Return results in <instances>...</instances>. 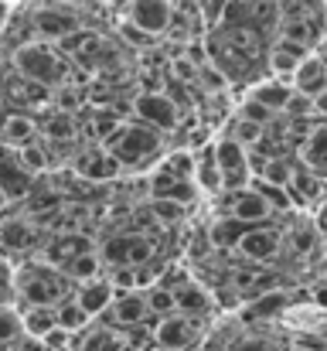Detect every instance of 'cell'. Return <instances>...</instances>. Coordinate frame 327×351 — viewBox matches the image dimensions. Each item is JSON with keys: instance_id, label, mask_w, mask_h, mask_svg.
Listing matches in <instances>:
<instances>
[{"instance_id": "obj_1", "label": "cell", "mask_w": 327, "mask_h": 351, "mask_svg": "<svg viewBox=\"0 0 327 351\" xmlns=\"http://www.w3.org/2000/svg\"><path fill=\"white\" fill-rule=\"evenodd\" d=\"M14 287H17V300L24 307H31V304L58 307L62 300L72 297V280L65 276V269H58L51 263H27V266L14 269Z\"/></svg>"}, {"instance_id": "obj_2", "label": "cell", "mask_w": 327, "mask_h": 351, "mask_svg": "<svg viewBox=\"0 0 327 351\" xmlns=\"http://www.w3.org/2000/svg\"><path fill=\"white\" fill-rule=\"evenodd\" d=\"M103 147H109L119 157L123 171L126 167L140 171V167H150L160 157V130H154V126H147L140 119L136 123H119L103 140Z\"/></svg>"}, {"instance_id": "obj_3", "label": "cell", "mask_w": 327, "mask_h": 351, "mask_svg": "<svg viewBox=\"0 0 327 351\" xmlns=\"http://www.w3.org/2000/svg\"><path fill=\"white\" fill-rule=\"evenodd\" d=\"M14 72H21L24 79L51 89L65 75V58L51 48V41H24L14 51Z\"/></svg>"}, {"instance_id": "obj_4", "label": "cell", "mask_w": 327, "mask_h": 351, "mask_svg": "<svg viewBox=\"0 0 327 351\" xmlns=\"http://www.w3.org/2000/svg\"><path fill=\"white\" fill-rule=\"evenodd\" d=\"M218 167H221V191H239L249 188L252 181V167H249V147H242L239 140H232L228 133L215 143Z\"/></svg>"}, {"instance_id": "obj_5", "label": "cell", "mask_w": 327, "mask_h": 351, "mask_svg": "<svg viewBox=\"0 0 327 351\" xmlns=\"http://www.w3.org/2000/svg\"><path fill=\"white\" fill-rule=\"evenodd\" d=\"M79 27L82 24H79V14L72 10V3L51 0V3H45V7L34 10V31H38L41 41H62V38L75 34Z\"/></svg>"}, {"instance_id": "obj_6", "label": "cell", "mask_w": 327, "mask_h": 351, "mask_svg": "<svg viewBox=\"0 0 327 351\" xmlns=\"http://www.w3.org/2000/svg\"><path fill=\"white\" fill-rule=\"evenodd\" d=\"M154 252H157L154 242L140 232L116 235V239H109L103 245V259L112 263V266H150Z\"/></svg>"}, {"instance_id": "obj_7", "label": "cell", "mask_w": 327, "mask_h": 351, "mask_svg": "<svg viewBox=\"0 0 327 351\" xmlns=\"http://www.w3.org/2000/svg\"><path fill=\"white\" fill-rule=\"evenodd\" d=\"M133 113L140 123H147V126H154V130H174L178 126V103L167 96V93H140L136 96V103H133Z\"/></svg>"}, {"instance_id": "obj_8", "label": "cell", "mask_w": 327, "mask_h": 351, "mask_svg": "<svg viewBox=\"0 0 327 351\" xmlns=\"http://www.w3.org/2000/svg\"><path fill=\"white\" fill-rule=\"evenodd\" d=\"M123 17H126L130 24H136L140 31L160 38V34H167V27H171L174 3H171V0H133Z\"/></svg>"}, {"instance_id": "obj_9", "label": "cell", "mask_w": 327, "mask_h": 351, "mask_svg": "<svg viewBox=\"0 0 327 351\" xmlns=\"http://www.w3.org/2000/svg\"><path fill=\"white\" fill-rule=\"evenodd\" d=\"M225 215H232V219H239L245 226H263L273 215V208L266 205V198L256 188H239V191H228Z\"/></svg>"}, {"instance_id": "obj_10", "label": "cell", "mask_w": 327, "mask_h": 351, "mask_svg": "<svg viewBox=\"0 0 327 351\" xmlns=\"http://www.w3.org/2000/svg\"><path fill=\"white\" fill-rule=\"evenodd\" d=\"M280 245H283V235L276 229H266L263 226H249L245 235L235 242V249L249 259V263H266V259H276L280 256Z\"/></svg>"}, {"instance_id": "obj_11", "label": "cell", "mask_w": 327, "mask_h": 351, "mask_svg": "<svg viewBox=\"0 0 327 351\" xmlns=\"http://www.w3.org/2000/svg\"><path fill=\"white\" fill-rule=\"evenodd\" d=\"M311 55V48H304V45H297V41H290V38H276V45L269 48V55H266V65H269V72L276 75V79H293V72L300 69V62Z\"/></svg>"}, {"instance_id": "obj_12", "label": "cell", "mask_w": 327, "mask_h": 351, "mask_svg": "<svg viewBox=\"0 0 327 351\" xmlns=\"http://www.w3.org/2000/svg\"><path fill=\"white\" fill-rule=\"evenodd\" d=\"M150 195H154V198H171V202H181V205L191 208V202H195V195H198V181H195V178H178V174H171V171H164V167L157 164Z\"/></svg>"}, {"instance_id": "obj_13", "label": "cell", "mask_w": 327, "mask_h": 351, "mask_svg": "<svg viewBox=\"0 0 327 351\" xmlns=\"http://www.w3.org/2000/svg\"><path fill=\"white\" fill-rule=\"evenodd\" d=\"M75 171L86 178V181H116L123 174V164L119 157L109 150V147H96V150H86L75 164Z\"/></svg>"}, {"instance_id": "obj_14", "label": "cell", "mask_w": 327, "mask_h": 351, "mask_svg": "<svg viewBox=\"0 0 327 351\" xmlns=\"http://www.w3.org/2000/svg\"><path fill=\"white\" fill-rule=\"evenodd\" d=\"M106 314L112 317V324H116V328H140V324L150 317L143 290H126V293H116V300H112V307H109Z\"/></svg>"}, {"instance_id": "obj_15", "label": "cell", "mask_w": 327, "mask_h": 351, "mask_svg": "<svg viewBox=\"0 0 327 351\" xmlns=\"http://www.w3.org/2000/svg\"><path fill=\"white\" fill-rule=\"evenodd\" d=\"M75 300L82 304V311H86L89 317H99V314H106L109 307H112V300H116V287L109 283V276L86 280V283H79Z\"/></svg>"}, {"instance_id": "obj_16", "label": "cell", "mask_w": 327, "mask_h": 351, "mask_svg": "<svg viewBox=\"0 0 327 351\" xmlns=\"http://www.w3.org/2000/svg\"><path fill=\"white\" fill-rule=\"evenodd\" d=\"M154 341L157 348H191V321L188 314L174 311L154 324Z\"/></svg>"}, {"instance_id": "obj_17", "label": "cell", "mask_w": 327, "mask_h": 351, "mask_svg": "<svg viewBox=\"0 0 327 351\" xmlns=\"http://www.w3.org/2000/svg\"><path fill=\"white\" fill-rule=\"evenodd\" d=\"M290 82H293L297 93H304V96H311V99L321 96V93L327 89V62L317 55V51H311V55L300 62V69L293 72Z\"/></svg>"}, {"instance_id": "obj_18", "label": "cell", "mask_w": 327, "mask_h": 351, "mask_svg": "<svg viewBox=\"0 0 327 351\" xmlns=\"http://www.w3.org/2000/svg\"><path fill=\"white\" fill-rule=\"evenodd\" d=\"M174 300H178V311L188 314V317L208 314V307H212V293H208L198 280H191V276L174 287Z\"/></svg>"}, {"instance_id": "obj_19", "label": "cell", "mask_w": 327, "mask_h": 351, "mask_svg": "<svg viewBox=\"0 0 327 351\" xmlns=\"http://www.w3.org/2000/svg\"><path fill=\"white\" fill-rule=\"evenodd\" d=\"M38 123L34 117H27V113H10V117H3V126H0V143H7L10 150H17V147H24V143H34L38 140Z\"/></svg>"}, {"instance_id": "obj_20", "label": "cell", "mask_w": 327, "mask_h": 351, "mask_svg": "<svg viewBox=\"0 0 327 351\" xmlns=\"http://www.w3.org/2000/svg\"><path fill=\"white\" fill-rule=\"evenodd\" d=\"M195 181L202 191H221V167H218V154L215 143H205L198 154H195Z\"/></svg>"}, {"instance_id": "obj_21", "label": "cell", "mask_w": 327, "mask_h": 351, "mask_svg": "<svg viewBox=\"0 0 327 351\" xmlns=\"http://www.w3.org/2000/svg\"><path fill=\"white\" fill-rule=\"evenodd\" d=\"M86 249H93V242L86 239V235L72 232V235H58V239H51L48 245H45V259L51 263V266H65V263H72L79 252H86Z\"/></svg>"}, {"instance_id": "obj_22", "label": "cell", "mask_w": 327, "mask_h": 351, "mask_svg": "<svg viewBox=\"0 0 327 351\" xmlns=\"http://www.w3.org/2000/svg\"><path fill=\"white\" fill-rule=\"evenodd\" d=\"M252 99H259V103H266L273 113L276 110H287L290 106V99H293V82H287V79H266V82H259L252 93H249Z\"/></svg>"}, {"instance_id": "obj_23", "label": "cell", "mask_w": 327, "mask_h": 351, "mask_svg": "<svg viewBox=\"0 0 327 351\" xmlns=\"http://www.w3.org/2000/svg\"><path fill=\"white\" fill-rule=\"evenodd\" d=\"M21 317H24V335L34 338V341H41V338L58 324V311H55V307H45V304H31V307H24Z\"/></svg>"}, {"instance_id": "obj_24", "label": "cell", "mask_w": 327, "mask_h": 351, "mask_svg": "<svg viewBox=\"0 0 327 351\" xmlns=\"http://www.w3.org/2000/svg\"><path fill=\"white\" fill-rule=\"evenodd\" d=\"M62 269H65V276H69L72 283L96 280V276H103V252H96V249H86V252H79L72 263H65Z\"/></svg>"}, {"instance_id": "obj_25", "label": "cell", "mask_w": 327, "mask_h": 351, "mask_svg": "<svg viewBox=\"0 0 327 351\" xmlns=\"http://www.w3.org/2000/svg\"><path fill=\"white\" fill-rule=\"evenodd\" d=\"M34 226L31 222H24V219H7L3 226H0V245L3 249H14V252H21V249H31L34 245Z\"/></svg>"}, {"instance_id": "obj_26", "label": "cell", "mask_w": 327, "mask_h": 351, "mask_svg": "<svg viewBox=\"0 0 327 351\" xmlns=\"http://www.w3.org/2000/svg\"><path fill=\"white\" fill-rule=\"evenodd\" d=\"M143 297H147V311H150V317H157V321L178 311L174 290H171V287H164V283H150V287L143 290Z\"/></svg>"}, {"instance_id": "obj_27", "label": "cell", "mask_w": 327, "mask_h": 351, "mask_svg": "<svg viewBox=\"0 0 327 351\" xmlns=\"http://www.w3.org/2000/svg\"><path fill=\"white\" fill-rule=\"evenodd\" d=\"M55 311H58V324H62L65 331H72V335H79V331H89V321H93V317L82 311V304H79L75 297L62 300Z\"/></svg>"}, {"instance_id": "obj_28", "label": "cell", "mask_w": 327, "mask_h": 351, "mask_svg": "<svg viewBox=\"0 0 327 351\" xmlns=\"http://www.w3.org/2000/svg\"><path fill=\"white\" fill-rule=\"evenodd\" d=\"M41 133L48 136V140H72L75 136V117L69 113V110H51L48 119L41 123Z\"/></svg>"}, {"instance_id": "obj_29", "label": "cell", "mask_w": 327, "mask_h": 351, "mask_svg": "<svg viewBox=\"0 0 327 351\" xmlns=\"http://www.w3.org/2000/svg\"><path fill=\"white\" fill-rule=\"evenodd\" d=\"M304 164L314 167L317 174H327V130L317 126L311 133V140L304 143Z\"/></svg>"}, {"instance_id": "obj_30", "label": "cell", "mask_w": 327, "mask_h": 351, "mask_svg": "<svg viewBox=\"0 0 327 351\" xmlns=\"http://www.w3.org/2000/svg\"><path fill=\"white\" fill-rule=\"evenodd\" d=\"M228 136H232V140H239L242 147H256V143H259V140L266 136V126L239 113V117L228 123Z\"/></svg>"}, {"instance_id": "obj_31", "label": "cell", "mask_w": 327, "mask_h": 351, "mask_svg": "<svg viewBox=\"0 0 327 351\" xmlns=\"http://www.w3.org/2000/svg\"><path fill=\"white\" fill-rule=\"evenodd\" d=\"M293 160H287V157H266V164H263V181H269V184H280V188H287L290 184V178H293Z\"/></svg>"}, {"instance_id": "obj_32", "label": "cell", "mask_w": 327, "mask_h": 351, "mask_svg": "<svg viewBox=\"0 0 327 351\" xmlns=\"http://www.w3.org/2000/svg\"><path fill=\"white\" fill-rule=\"evenodd\" d=\"M154 222H160V226H178V222H184V215H188V205H181V202H171V198H154Z\"/></svg>"}, {"instance_id": "obj_33", "label": "cell", "mask_w": 327, "mask_h": 351, "mask_svg": "<svg viewBox=\"0 0 327 351\" xmlns=\"http://www.w3.org/2000/svg\"><path fill=\"white\" fill-rule=\"evenodd\" d=\"M24 335V317L21 311H14V304L0 307V345H10Z\"/></svg>"}, {"instance_id": "obj_34", "label": "cell", "mask_w": 327, "mask_h": 351, "mask_svg": "<svg viewBox=\"0 0 327 351\" xmlns=\"http://www.w3.org/2000/svg\"><path fill=\"white\" fill-rule=\"evenodd\" d=\"M245 222H239V219H232V215H225L221 222H215L212 226V242H218V245H228V242H239L242 235H245Z\"/></svg>"}, {"instance_id": "obj_35", "label": "cell", "mask_w": 327, "mask_h": 351, "mask_svg": "<svg viewBox=\"0 0 327 351\" xmlns=\"http://www.w3.org/2000/svg\"><path fill=\"white\" fill-rule=\"evenodd\" d=\"M123 345H119V338L109 331V328H103V331H89L86 335V341L79 345V351H119Z\"/></svg>"}, {"instance_id": "obj_36", "label": "cell", "mask_w": 327, "mask_h": 351, "mask_svg": "<svg viewBox=\"0 0 327 351\" xmlns=\"http://www.w3.org/2000/svg\"><path fill=\"white\" fill-rule=\"evenodd\" d=\"M17 160H21L31 174H38V171H45V167H48V157H45V150L38 147V140H34V143L17 147Z\"/></svg>"}, {"instance_id": "obj_37", "label": "cell", "mask_w": 327, "mask_h": 351, "mask_svg": "<svg viewBox=\"0 0 327 351\" xmlns=\"http://www.w3.org/2000/svg\"><path fill=\"white\" fill-rule=\"evenodd\" d=\"M17 300V287H14V266L0 256V307Z\"/></svg>"}, {"instance_id": "obj_38", "label": "cell", "mask_w": 327, "mask_h": 351, "mask_svg": "<svg viewBox=\"0 0 327 351\" xmlns=\"http://www.w3.org/2000/svg\"><path fill=\"white\" fill-rule=\"evenodd\" d=\"M314 239H317V229H314V226H300V229L290 232V245H293L297 256H307V252L314 249Z\"/></svg>"}, {"instance_id": "obj_39", "label": "cell", "mask_w": 327, "mask_h": 351, "mask_svg": "<svg viewBox=\"0 0 327 351\" xmlns=\"http://www.w3.org/2000/svg\"><path fill=\"white\" fill-rule=\"evenodd\" d=\"M198 3H202V17H205V24H208V27H218L232 0H198Z\"/></svg>"}, {"instance_id": "obj_40", "label": "cell", "mask_w": 327, "mask_h": 351, "mask_svg": "<svg viewBox=\"0 0 327 351\" xmlns=\"http://www.w3.org/2000/svg\"><path fill=\"white\" fill-rule=\"evenodd\" d=\"M72 338H75L72 331H65L62 324H55V328H51V331H48L45 338H41V348H45V351H58V348H69V345H72Z\"/></svg>"}, {"instance_id": "obj_41", "label": "cell", "mask_w": 327, "mask_h": 351, "mask_svg": "<svg viewBox=\"0 0 327 351\" xmlns=\"http://www.w3.org/2000/svg\"><path fill=\"white\" fill-rule=\"evenodd\" d=\"M239 113H242V117H249V119H256V123H263V126H266V123L273 119V110H269L266 103L252 99V96H249V99L242 103V110H239Z\"/></svg>"}, {"instance_id": "obj_42", "label": "cell", "mask_w": 327, "mask_h": 351, "mask_svg": "<svg viewBox=\"0 0 327 351\" xmlns=\"http://www.w3.org/2000/svg\"><path fill=\"white\" fill-rule=\"evenodd\" d=\"M119 31H123V38L130 41V45H136V48H147V45H154L157 38L154 34H147V31H140L136 24H130L126 17H123V24H119Z\"/></svg>"}, {"instance_id": "obj_43", "label": "cell", "mask_w": 327, "mask_h": 351, "mask_svg": "<svg viewBox=\"0 0 327 351\" xmlns=\"http://www.w3.org/2000/svg\"><path fill=\"white\" fill-rule=\"evenodd\" d=\"M79 99H86V96H82L79 89H72V86L55 89V106H58V110H69V113H72V110L79 106Z\"/></svg>"}, {"instance_id": "obj_44", "label": "cell", "mask_w": 327, "mask_h": 351, "mask_svg": "<svg viewBox=\"0 0 327 351\" xmlns=\"http://www.w3.org/2000/svg\"><path fill=\"white\" fill-rule=\"evenodd\" d=\"M252 311H256V314H266V317H269V314H280V311H283V297H280V293H269V300H266V297L259 293V300H256Z\"/></svg>"}, {"instance_id": "obj_45", "label": "cell", "mask_w": 327, "mask_h": 351, "mask_svg": "<svg viewBox=\"0 0 327 351\" xmlns=\"http://www.w3.org/2000/svg\"><path fill=\"white\" fill-rule=\"evenodd\" d=\"M314 229H317V232H327V195L317 202V212H314Z\"/></svg>"}, {"instance_id": "obj_46", "label": "cell", "mask_w": 327, "mask_h": 351, "mask_svg": "<svg viewBox=\"0 0 327 351\" xmlns=\"http://www.w3.org/2000/svg\"><path fill=\"white\" fill-rule=\"evenodd\" d=\"M314 117L327 119V89L321 93V96H314Z\"/></svg>"}, {"instance_id": "obj_47", "label": "cell", "mask_w": 327, "mask_h": 351, "mask_svg": "<svg viewBox=\"0 0 327 351\" xmlns=\"http://www.w3.org/2000/svg\"><path fill=\"white\" fill-rule=\"evenodd\" d=\"M103 3H106V10H112V14H119V17H123V14H126V7H130L133 0H103Z\"/></svg>"}, {"instance_id": "obj_48", "label": "cell", "mask_w": 327, "mask_h": 351, "mask_svg": "<svg viewBox=\"0 0 327 351\" xmlns=\"http://www.w3.org/2000/svg\"><path fill=\"white\" fill-rule=\"evenodd\" d=\"M10 14H14V7H10V0H0V31L10 24Z\"/></svg>"}, {"instance_id": "obj_49", "label": "cell", "mask_w": 327, "mask_h": 351, "mask_svg": "<svg viewBox=\"0 0 327 351\" xmlns=\"http://www.w3.org/2000/svg\"><path fill=\"white\" fill-rule=\"evenodd\" d=\"M314 300H317V307H324V311H327V283H317V290H314Z\"/></svg>"}, {"instance_id": "obj_50", "label": "cell", "mask_w": 327, "mask_h": 351, "mask_svg": "<svg viewBox=\"0 0 327 351\" xmlns=\"http://www.w3.org/2000/svg\"><path fill=\"white\" fill-rule=\"evenodd\" d=\"M58 3H72V7H79V3H89V0H58Z\"/></svg>"}, {"instance_id": "obj_51", "label": "cell", "mask_w": 327, "mask_h": 351, "mask_svg": "<svg viewBox=\"0 0 327 351\" xmlns=\"http://www.w3.org/2000/svg\"><path fill=\"white\" fill-rule=\"evenodd\" d=\"M3 208H7V195L0 191V212H3Z\"/></svg>"}, {"instance_id": "obj_52", "label": "cell", "mask_w": 327, "mask_h": 351, "mask_svg": "<svg viewBox=\"0 0 327 351\" xmlns=\"http://www.w3.org/2000/svg\"><path fill=\"white\" fill-rule=\"evenodd\" d=\"M58 351H79V348H75V345H69V348H58Z\"/></svg>"}, {"instance_id": "obj_53", "label": "cell", "mask_w": 327, "mask_h": 351, "mask_svg": "<svg viewBox=\"0 0 327 351\" xmlns=\"http://www.w3.org/2000/svg\"><path fill=\"white\" fill-rule=\"evenodd\" d=\"M290 351H317V348H290Z\"/></svg>"}, {"instance_id": "obj_54", "label": "cell", "mask_w": 327, "mask_h": 351, "mask_svg": "<svg viewBox=\"0 0 327 351\" xmlns=\"http://www.w3.org/2000/svg\"><path fill=\"white\" fill-rule=\"evenodd\" d=\"M171 3H174V0H171Z\"/></svg>"}]
</instances>
